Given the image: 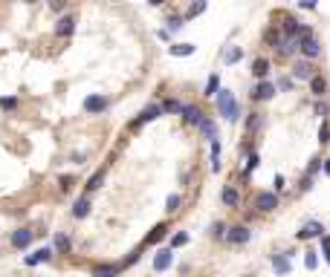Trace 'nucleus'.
<instances>
[{
	"instance_id": "nucleus-29",
	"label": "nucleus",
	"mask_w": 330,
	"mask_h": 277,
	"mask_svg": "<svg viewBox=\"0 0 330 277\" xmlns=\"http://www.w3.org/2000/svg\"><path fill=\"white\" fill-rule=\"evenodd\" d=\"M70 248H72V240L67 237V234H61L58 231V234H55V251L64 254V251H70Z\"/></svg>"
},
{
	"instance_id": "nucleus-32",
	"label": "nucleus",
	"mask_w": 330,
	"mask_h": 277,
	"mask_svg": "<svg viewBox=\"0 0 330 277\" xmlns=\"http://www.w3.org/2000/svg\"><path fill=\"white\" fill-rule=\"evenodd\" d=\"M240 58H243V49H240V46H232V49L223 55V61H226V64H237Z\"/></svg>"
},
{
	"instance_id": "nucleus-14",
	"label": "nucleus",
	"mask_w": 330,
	"mask_h": 277,
	"mask_svg": "<svg viewBox=\"0 0 330 277\" xmlns=\"http://www.w3.org/2000/svg\"><path fill=\"white\" fill-rule=\"evenodd\" d=\"M72 32H75V18H72V15L58 18V23H55V35H58V38H70Z\"/></svg>"
},
{
	"instance_id": "nucleus-38",
	"label": "nucleus",
	"mask_w": 330,
	"mask_h": 277,
	"mask_svg": "<svg viewBox=\"0 0 330 277\" xmlns=\"http://www.w3.org/2000/svg\"><path fill=\"white\" fill-rule=\"evenodd\" d=\"M318 168H324V159H310V165H307V176H310V179H313V176H316L318 173Z\"/></svg>"
},
{
	"instance_id": "nucleus-2",
	"label": "nucleus",
	"mask_w": 330,
	"mask_h": 277,
	"mask_svg": "<svg viewBox=\"0 0 330 277\" xmlns=\"http://www.w3.org/2000/svg\"><path fill=\"white\" fill-rule=\"evenodd\" d=\"M159 115H165V110H162V104H148L145 110H142L133 121H130V130H139L142 124H148V121H153V118H159Z\"/></svg>"
},
{
	"instance_id": "nucleus-3",
	"label": "nucleus",
	"mask_w": 330,
	"mask_h": 277,
	"mask_svg": "<svg viewBox=\"0 0 330 277\" xmlns=\"http://www.w3.org/2000/svg\"><path fill=\"white\" fill-rule=\"evenodd\" d=\"M298 52L304 55V61H313V58L321 55V44L316 41V35H301L298 38Z\"/></svg>"
},
{
	"instance_id": "nucleus-13",
	"label": "nucleus",
	"mask_w": 330,
	"mask_h": 277,
	"mask_svg": "<svg viewBox=\"0 0 330 277\" xmlns=\"http://www.w3.org/2000/svg\"><path fill=\"white\" fill-rule=\"evenodd\" d=\"M295 237H298V240H313V237L321 240V237H324V225H321V222H307V225L298 231Z\"/></svg>"
},
{
	"instance_id": "nucleus-45",
	"label": "nucleus",
	"mask_w": 330,
	"mask_h": 277,
	"mask_svg": "<svg viewBox=\"0 0 330 277\" xmlns=\"http://www.w3.org/2000/svg\"><path fill=\"white\" fill-rule=\"evenodd\" d=\"M293 84H295V81H293V78H287V75H284V78H281V81H278V90H284V92H290V90H293Z\"/></svg>"
},
{
	"instance_id": "nucleus-44",
	"label": "nucleus",
	"mask_w": 330,
	"mask_h": 277,
	"mask_svg": "<svg viewBox=\"0 0 330 277\" xmlns=\"http://www.w3.org/2000/svg\"><path fill=\"white\" fill-rule=\"evenodd\" d=\"M321 254H324V260L330 263V237H327V234L321 237Z\"/></svg>"
},
{
	"instance_id": "nucleus-19",
	"label": "nucleus",
	"mask_w": 330,
	"mask_h": 277,
	"mask_svg": "<svg viewBox=\"0 0 330 277\" xmlns=\"http://www.w3.org/2000/svg\"><path fill=\"white\" fill-rule=\"evenodd\" d=\"M252 75L258 81H267V75H270V61H267V58H255V61H252Z\"/></svg>"
},
{
	"instance_id": "nucleus-37",
	"label": "nucleus",
	"mask_w": 330,
	"mask_h": 277,
	"mask_svg": "<svg viewBox=\"0 0 330 277\" xmlns=\"http://www.w3.org/2000/svg\"><path fill=\"white\" fill-rule=\"evenodd\" d=\"M318 142H321V145H330V121H321V127H318Z\"/></svg>"
},
{
	"instance_id": "nucleus-33",
	"label": "nucleus",
	"mask_w": 330,
	"mask_h": 277,
	"mask_svg": "<svg viewBox=\"0 0 330 277\" xmlns=\"http://www.w3.org/2000/svg\"><path fill=\"white\" fill-rule=\"evenodd\" d=\"M212 171H220V138L212 142Z\"/></svg>"
},
{
	"instance_id": "nucleus-48",
	"label": "nucleus",
	"mask_w": 330,
	"mask_h": 277,
	"mask_svg": "<svg viewBox=\"0 0 330 277\" xmlns=\"http://www.w3.org/2000/svg\"><path fill=\"white\" fill-rule=\"evenodd\" d=\"M316 113H318V115H327V104L318 101V104H316Z\"/></svg>"
},
{
	"instance_id": "nucleus-1",
	"label": "nucleus",
	"mask_w": 330,
	"mask_h": 277,
	"mask_svg": "<svg viewBox=\"0 0 330 277\" xmlns=\"http://www.w3.org/2000/svg\"><path fill=\"white\" fill-rule=\"evenodd\" d=\"M217 113L223 115L226 121H237V115H240V104L235 101L232 90H220L217 92Z\"/></svg>"
},
{
	"instance_id": "nucleus-42",
	"label": "nucleus",
	"mask_w": 330,
	"mask_h": 277,
	"mask_svg": "<svg viewBox=\"0 0 330 277\" xmlns=\"http://www.w3.org/2000/svg\"><path fill=\"white\" fill-rule=\"evenodd\" d=\"M212 237H217V240L223 237V240H226V225H223V222H214V225H212Z\"/></svg>"
},
{
	"instance_id": "nucleus-21",
	"label": "nucleus",
	"mask_w": 330,
	"mask_h": 277,
	"mask_svg": "<svg viewBox=\"0 0 330 277\" xmlns=\"http://www.w3.org/2000/svg\"><path fill=\"white\" fill-rule=\"evenodd\" d=\"M194 49H197V46H194V44H174V46H168V52H171V55H174V58H186V55H194Z\"/></svg>"
},
{
	"instance_id": "nucleus-9",
	"label": "nucleus",
	"mask_w": 330,
	"mask_h": 277,
	"mask_svg": "<svg viewBox=\"0 0 330 277\" xmlns=\"http://www.w3.org/2000/svg\"><path fill=\"white\" fill-rule=\"evenodd\" d=\"M316 78V67L310 61H295L293 67V81H313Z\"/></svg>"
},
{
	"instance_id": "nucleus-5",
	"label": "nucleus",
	"mask_w": 330,
	"mask_h": 277,
	"mask_svg": "<svg viewBox=\"0 0 330 277\" xmlns=\"http://www.w3.org/2000/svg\"><path fill=\"white\" fill-rule=\"evenodd\" d=\"M255 208L264 211V214L275 211V208H278V194H275V191H261V194L255 196Z\"/></svg>"
},
{
	"instance_id": "nucleus-28",
	"label": "nucleus",
	"mask_w": 330,
	"mask_h": 277,
	"mask_svg": "<svg viewBox=\"0 0 330 277\" xmlns=\"http://www.w3.org/2000/svg\"><path fill=\"white\" fill-rule=\"evenodd\" d=\"M295 52H298V41H287V38H284L281 44H278V55H295Z\"/></svg>"
},
{
	"instance_id": "nucleus-43",
	"label": "nucleus",
	"mask_w": 330,
	"mask_h": 277,
	"mask_svg": "<svg viewBox=\"0 0 330 277\" xmlns=\"http://www.w3.org/2000/svg\"><path fill=\"white\" fill-rule=\"evenodd\" d=\"M304 265H307V268H316V265H318L316 251H307V254H304Z\"/></svg>"
},
{
	"instance_id": "nucleus-11",
	"label": "nucleus",
	"mask_w": 330,
	"mask_h": 277,
	"mask_svg": "<svg viewBox=\"0 0 330 277\" xmlns=\"http://www.w3.org/2000/svg\"><path fill=\"white\" fill-rule=\"evenodd\" d=\"M52 254H55V248H49V245H41V248H35V251L26 257V265H38V263H49L52 260Z\"/></svg>"
},
{
	"instance_id": "nucleus-7",
	"label": "nucleus",
	"mask_w": 330,
	"mask_h": 277,
	"mask_svg": "<svg viewBox=\"0 0 330 277\" xmlns=\"http://www.w3.org/2000/svg\"><path fill=\"white\" fill-rule=\"evenodd\" d=\"M249 240H252V231L246 225H232V228L226 231V242H232V245H243Z\"/></svg>"
},
{
	"instance_id": "nucleus-46",
	"label": "nucleus",
	"mask_w": 330,
	"mask_h": 277,
	"mask_svg": "<svg viewBox=\"0 0 330 277\" xmlns=\"http://www.w3.org/2000/svg\"><path fill=\"white\" fill-rule=\"evenodd\" d=\"M58 188H61V191H70V188H72V176H61Z\"/></svg>"
},
{
	"instance_id": "nucleus-30",
	"label": "nucleus",
	"mask_w": 330,
	"mask_h": 277,
	"mask_svg": "<svg viewBox=\"0 0 330 277\" xmlns=\"http://www.w3.org/2000/svg\"><path fill=\"white\" fill-rule=\"evenodd\" d=\"M168 26H165V32H180V29H183V26H186V18H180V15H171V18H168Z\"/></svg>"
},
{
	"instance_id": "nucleus-50",
	"label": "nucleus",
	"mask_w": 330,
	"mask_h": 277,
	"mask_svg": "<svg viewBox=\"0 0 330 277\" xmlns=\"http://www.w3.org/2000/svg\"><path fill=\"white\" fill-rule=\"evenodd\" d=\"M324 173L330 176V159H324Z\"/></svg>"
},
{
	"instance_id": "nucleus-10",
	"label": "nucleus",
	"mask_w": 330,
	"mask_h": 277,
	"mask_svg": "<svg viewBox=\"0 0 330 277\" xmlns=\"http://www.w3.org/2000/svg\"><path fill=\"white\" fill-rule=\"evenodd\" d=\"M180 115H183V121H186V124H194V127H200L203 118H206L197 104H183V113H180Z\"/></svg>"
},
{
	"instance_id": "nucleus-4",
	"label": "nucleus",
	"mask_w": 330,
	"mask_h": 277,
	"mask_svg": "<svg viewBox=\"0 0 330 277\" xmlns=\"http://www.w3.org/2000/svg\"><path fill=\"white\" fill-rule=\"evenodd\" d=\"M301 29H304V23H301V21H295L293 15H287V18L281 21V35L287 38V41H298Z\"/></svg>"
},
{
	"instance_id": "nucleus-49",
	"label": "nucleus",
	"mask_w": 330,
	"mask_h": 277,
	"mask_svg": "<svg viewBox=\"0 0 330 277\" xmlns=\"http://www.w3.org/2000/svg\"><path fill=\"white\" fill-rule=\"evenodd\" d=\"M310 188H313V179H310V176H304V179H301V191H310Z\"/></svg>"
},
{
	"instance_id": "nucleus-15",
	"label": "nucleus",
	"mask_w": 330,
	"mask_h": 277,
	"mask_svg": "<svg viewBox=\"0 0 330 277\" xmlns=\"http://www.w3.org/2000/svg\"><path fill=\"white\" fill-rule=\"evenodd\" d=\"M90 208H93L90 194H84L81 199H75V205H72V217H75V219H87V217H90Z\"/></svg>"
},
{
	"instance_id": "nucleus-47",
	"label": "nucleus",
	"mask_w": 330,
	"mask_h": 277,
	"mask_svg": "<svg viewBox=\"0 0 330 277\" xmlns=\"http://www.w3.org/2000/svg\"><path fill=\"white\" fill-rule=\"evenodd\" d=\"M281 191H284V176L278 173V176H275V194H281Z\"/></svg>"
},
{
	"instance_id": "nucleus-16",
	"label": "nucleus",
	"mask_w": 330,
	"mask_h": 277,
	"mask_svg": "<svg viewBox=\"0 0 330 277\" xmlns=\"http://www.w3.org/2000/svg\"><path fill=\"white\" fill-rule=\"evenodd\" d=\"M32 237H35V231L18 228V231H12V245H15V248H26V245L32 242Z\"/></svg>"
},
{
	"instance_id": "nucleus-36",
	"label": "nucleus",
	"mask_w": 330,
	"mask_h": 277,
	"mask_svg": "<svg viewBox=\"0 0 330 277\" xmlns=\"http://www.w3.org/2000/svg\"><path fill=\"white\" fill-rule=\"evenodd\" d=\"M165 211H168V214L180 211V194H171L168 199H165Z\"/></svg>"
},
{
	"instance_id": "nucleus-17",
	"label": "nucleus",
	"mask_w": 330,
	"mask_h": 277,
	"mask_svg": "<svg viewBox=\"0 0 330 277\" xmlns=\"http://www.w3.org/2000/svg\"><path fill=\"white\" fill-rule=\"evenodd\" d=\"M122 271V265L116 263H96L93 265V277H116Z\"/></svg>"
},
{
	"instance_id": "nucleus-20",
	"label": "nucleus",
	"mask_w": 330,
	"mask_h": 277,
	"mask_svg": "<svg viewBox=\"0 0 330 277\" xmlns=\"http://www.w3.org/2000/svg\"><path fill=\"white\" fill-rule=\"evenodd\" d=\"M272 268L275 274H290V254H272Z\"/></svg>"
},
{
	"instance_id": "nucleus-23",
	"label": "nucleus",
	"mask_w": 330,
	"mask_h": 277,
	"mask_svg": "<svg viewBox=\"0 0 330 277\" xmlns=\"http://www.w3.org/2000/svg\"><path fill=\"white\" fill-rule=\"evenodd\" d=\"M200 133H203L206 138H209V142H217V127H214V121L209 118V115L203 118V124H200Z\"/></svg>"
},
{
	"instance_id": "nucleus-24",
	"label": "nucleus",
	"mask_w": 330,
	"mask_h": 277,
	"mask_svg": "<svg viewBox=\"0 0 330 277\" xmlns=\"http://www.w3.org/2000/svg\"><path fill=\"white\" fill-rule=\"evenodd\" d=\"M165 231H168V225H165V222H159V225H156V228H153L151 234L145 237V245H153V242H159V240L165 237Z\"/></svg>"
},
{
	"instance_id": "nucleus-26",
	"label": "nucleus",
	"mask_w": 330,
	"mask_h": 277,
	"mask_svg": "<svg viewBox=\"0 0 330 277\" xmlns=\"http://www.w3.org/2000/svg\"><path fill=\"white\" fill-rule=\"evenodd\" d=\"M217 92H220V75L212 72L209 81H206V95H214V98H217Z\"/></svg>"
},
{
	"instance_id": "nucleus-18",
	"label": "nucleus",
	"mask_w": 330,
	"mask_h": 277,
	"mask_svg": "<svg viewBox=\"0 0 330 277\" xmlns=\"http://www.w3.org/2000/svg\"><path fill=\"white\" fill-rule=\"evenodd\" d=\"M220 199H223V205H229V208H237V205H240V194H237L235 185H226L223 194H220Z\"/></svg>"
},
{
	"instance_id": "nucleus-31",
	"label": "nucleus",
	"mask_w": 330,
	"mask_h": 277,
	"mask_svg": "<svg viewBox=\"0 0 330 277\" xmlns=\"http://www.w3.org/2000/svg\"><path fill=\"white\" fill-rule=\"evenodd\" d=\"M203 12H206V0H200V3H191V6H189V12H186L183 18L189 21V18H197V15H203Z\"/></svg>"
},
{
	"instance_id": "nucleus-35",
	"label": "nucleus",
	"mask_w": 330,
	"mask_h": 277,
	"mask_svg": "<svg viewBox=\"0 0 330 277\" xmlns=\"http://www.w3.org/2000/svg\"><path fill=\"white\" fill-rule=\"evenodd\" d=\"M261 121H264V118H261V113H249V118H246V130H249V133H255V130L261 127Z\"/></svg>"
},
{
	"instance_id": "nucleus-8",
	"label": "nucleus",
	"mask_w": 330,
	"mask_h": 277,
	"mask_svg": "<svg viewBox=\"0 0 330 277\" xmlns=\"http://www.w3.org/2000/svg\"><path fill=\"white\" fill-rule=\"evenodd\" d=\"M249 95H252V101H270L272 95H275V84L272 81H258Z\"/></svg>"
},
{
	"instance_id": "nucleus-6",
	"label": "nucleus",
	"mask_w": 330,
	"mask_h": 277,
	"mask_svg": "<svg viewBox=\"0 0 330 277\" xmlns=\"http://www.w3.org/2000/svg\"><path fill=\"white\" fill-rule=\"evenodd\" d=\"M107 107H110V98H107V95H87V98H84V110L90 115L105 113Z\"/></svg>"
},
{
	"instance_id": "nucleus-22",
	"label": "nucleus",
	"mask_w": 330,
	"mask_h": 277,
	"mask_svg": "<svg viewBox=\"0 0 330 277\" xmlns=\"http://www.w3.org/2000/svg\"><path fill=\"white\" fill-rule=\"evenodd\" d=\"M310 92H313L316 98H321V95L327 92V81H324V75H316V78L310 81Z\"/></svg>"
},
{
	"instance_id": "nucleus-12",
	"label": "nucleus",
	"mask_w": 330,
	"mask_h": 277,
	"mask_svg": "<svg viewBox=\"0 0 330 277\" xmlns=\"http://www.w3.org/2000/svg\"><path fill=\"white\" fill-rule=\"evenodd\" d=\"M171 263H174V251H171V248H159V251L153 254V268H156V271L171 268Z\"/></svg>"
},
{
	"instance_id": "nucleus-41",
	"label": "nucleus",
	"mask_w": 330,
	"mask_h": 277,
	"mask_svg": "<svg viewBox=\"0 0 330 277\" xmlns=\"http://www.w3.org/2000/svg\"><path fill=\"white\" fill-rule=\"evenodd\" d=\"M258 165H261L258 153H249V159H246V171H243V173H252L255 168H258Z\"/></svg>"
},
{
	"instance_id": "nucleus-27",
	"label": "nucleus",
	"mask_w": 330,
	"mask_h": 277,
	"mask_svg": "<svg viewBox=\"0 0 330 277\" xmlns=\"http://www.w3.org/2000/svg\"><path fill=\"white\" fill-rule=\"evenodd\" d=\"M264 41H267V44H270V46H275V49H278V44H281V41H284V35L278 32L275 26H270V29L264 32Z\"/></svg>"
},
{
	"instance_id": "nucleus-39",
	"label": "nucleus",
	"mask_w": 330,
	"mask_h": 277,
	"mask_svg": "<svg viewBox=\"0 0 330 277\" xmlns=\"http://www.w3.org/2000/svg\"><path fill=\"white\" fill-rule=\"evenodd\" d=\"M186 242H189V234H186V231H180V234H174V237H171V248L186 245Z\"/></svg>"
},
{
	"instance_id": "nucleus-34",
	"label": "nucleus",
	"mask_w": 330,
	"mask_h": 277,
	"mask_svg": "<svg viewBox=\"0 0 330 277\" xmlns=\"http://www.w3.org/2000/svg\"><path fill=\"white\" fill-rule=\"evenodd\" d=\"M162 110H165V113H183V104H180L177 98H165Z\"/></svg>"
},
{
	"instance_id": "nucleus-25",
	"label": "nucleus",
	"mask_w": 330,
	"mask_h": 277,
	"mask_svg": "<svg viewBox=\"0 0 330 277\" xmlns=\"http://www.w3.org/2000/svg\"><path fill=\"white\" fill-rule=\"evenodd\" d=\"M105 168H99V171L93 173V176H90V179H87V194H90V191H96V188H102V182H105Z\"/></svg>"
},
{
	"instance_id": "nucleus-40",
	"label": "nucleus",
	"mask_w": 330,
	"mask_h": 277,
	"mask_svg": "<svg viewBox=\"0 0 330 277\" xmlns=\"http://www.w3.org/2000/svg\"><path fill=\"white\" fill-rule=\"evenodd\" d=\"M15 107H18V98H15V95H9V98H0V110H6V113H9V110H15Z\"/></svg>"
}]
</instances>
